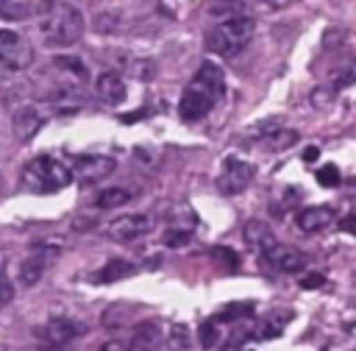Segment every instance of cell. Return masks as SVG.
Instances as JSON below:
<instances>
[{
    "instance_id": "cell-11",
    "label": "cell",
    "mask_w": 356,
    "mask_h": 351,
    "mask_svg": "<svg viewBox=\"0 0 356 351\" xmlns=\"http://www.w3.org/2000/svg\"><path fill=\"white\" fill-rule=\"evenodd\" d=\"M264 259H267V265H270L273 270H278V273H300V270L306 267V262H309V256H306L300 248L281 245V242H275V245L264 254Z\"/></svg>"
},
{
    "instance_id": "cell-31",
    "label": "cell",
    "mask_w": 356,
    "mask_h": 351,
    "mask_svg": "<svg viewBox=\"0 0 356 351\" xmlns=\"http://www.w3.org/2000/svg\"><path fill=\"white\" fill-rule=\"evenodd\" d=\"M11 298H14V284H11L8 276L0 273V309H6L11 304Z\"/></svg>"
},
{
    "instance_id": "cell-10",
    "label": "cell",
    "mask_w": 356,
    "mask_h": 351,
    "mask_svg": "<svg viewBox=\"0 0 356 351\" xmlns=\"http://www.w3.org/2000/svg\"><path fill=\"white\" fill-rule=\"evenodd\" d=\"M117 167V162L111 156H100V153H86V156H78L75 164H72V178H78L81 184H97L103 181L106 176H111Z\"/></svg>"
},
{
    "instance_id": "cell-6",
    "label": "cell",
    "mask_w": 356,
    "mask_h": 351,
    "mask_svg": "<svg viewBox=\"0 0 356 351\" xmlns=\"http://www.w3.org/2000/svg\"><path fill=\"white\" fill-rule=\"evenodd\" d=\"M248 136L267 153H278V150H286L298 142V131L292 128H284L278 117H270V120H261L256 125L248 128Z\"/></svg>"
},
{
    "instance_id": "cell-17",
    "label": "cell",
    "mask_w": 356,
    "mask_h": 351,
    "mask_svg": "<svg viewBox=\"0 0 356 351\" xmlns=\"http://www.w3.org/2000/svg\"><path fill=\"white\" fill-rule=\"evenodd\" d=\"M164 334H161V326L156 320H142L134 326L131 332V340H128V351H156L161 345Z\"/></svg>"
},
{
    "instance_id": "cell-34",
    "label": "cell",
    "mask_w": 356,
    "mask_h": 351,
    "mask_svg": "<svg viewBox=\"0 0 356 351\" xmlns=\"http://www.w3.org/2000/svg\"><path fill=\"white\" fill-rule=\"evenodd\" d=\"M339 231H345V234H356V212L339 217Z\"/></svg>"
},
{
    "instance_id": "cell-2",
    "label": "cell",
    "mask_w": 356,
    "mask_h": 351,
    "mask_svg": "<svg viewBox=\"0 0 356 351\" xmlns=\"http://www.w3.org/2000/svg\"><path fill=\"white\" fill-rule=\"evenodd\" d=\"M36 14L42 39L50 47H70L83 36V14L72 3H42Z\"/></svg>"
},
{
    "instance_id": "cell-15",
    "label": "cell",
    "mask_w": 356,
    "mask_h": 351,
    "mask_svg": "<svg viewBox=\"0 0 356 351\" xmlns=\"http://www.w3.org/2000/svg\"><path fill=\"white\" fill-rule=\"evenodd\" d=\"M242 240H245V245L253 251V254H259V256H264L278 240H275V234L270 231V226L264 223V220H248L245 226H242Z\"/></svg>"
},
{
    "instance_id": "cell-13",
    "label": "cell",
    "mask_w": 356,
    "mask_h": 351,
    "mask_svg": "<svg viewBox=\"0 0 356 351\" xmlns=\"http://www.w3.org/2000/svg\"><path fill=\"white\" fill-rule=\"evenodd\" d=\"M334 223V209L328 203H317V206H303L298 209L295 214V226L306 234H314V231H323Z\"/></svg>"
},
{
    "instance_id": "cell-29",
    "label": "cell",
    "mask_w": 356,
    "mask_h": 351,
    "mask_svg": "<svg viewBox=\"0 0 356 351\" xmlns=\"http://www.w3.org/2000/svg\"><path fill=\"white\" fill-rule=\"evenodd\" d=\"M314 178H317V184H320V187H339L342 173H339V167H337V164H323V167L314 173Z\"/></svg>"
},
{
    "instance_id": "cell-4",
    "label": "cell",
    "mask_w": 356,
    "mask_h": 351,
    "mask_svg": "<svg viewBox=\"0 0 356 351\" xmlns=\"http://www.w3.org/2000/svg\"><path fill=\"white\" fill-rule=\"evenodd\" d=\"M22 187L28 192H36V195H53L64 187H70L72 181V173L64 162H58L56 156H33L25 167H22V176H19Z\"/></svg>"
},
{
    "instance_id": "cell-18",
    "label": "cell",
    "mask_w": 356,
    "mask_h": 351,
    "mask_svg": "<svg viewBox=\"0 0 356 351\" xmlns=\"http://www.w3.org/2000/svg\"><path fill=\"white\" fill-rule=\"evenodd\" d=\"M136 273V265L134 262H128V259H108L97 273H95V284H111V281H120V279H128V276H134Z\"/></svg>"
},
{
    "instance_id": "cell-26",
    "label": "cell",
    "mask_w": 356,
    "mask_h": 351,
    "mask_svg": "<svg viewBox=\"0 0 356 351\" xmlns=\"http://www.w3.org/2000/svg\"><path fill=\"white\" fill-rule=\"evenodd\" d=\"M189 240H192V228H186V226H170L164 231V245H170V248H181Z\"/></svg>"
},
{
    "instance_id": "cell-14",
    "label": "cell",
    "mask_w": 356,
    "mask_h": 351,
    "mask_svg": "<svg viewBox=\"0 0 356 351\" xmlns=\"http://www.w3.org/2000/svg\"><path fill=\"white\" fill-rule=\"evenodd\" d=\"M53 254H56V251H44L42 245H36V248L19 262V270H17L19 284H22V287H33V284L44 276V267H47V262H50Z\"/></svg>"
},
{
    "instance_id": "cell-38",
    "label": "cell",
    "mask_w": 356,
    "mask_h": 351,
    "mask_svg": "<svg viewBox=\"0 0 356 351\" xmlns=\"http://www.w3.org/2000/svg\"><path fill=\"white\" fill-rule=\"evenodd\" d=\"M3 189H6V178L0 176V195H3Z\"/></svg>"
},
{
    "instance_id": "cell-7",
    "label": "cell",
    "mask_w": 356,
    "mask_h": 351,
    "mask_svg": "<svg viewBox=\"0 0 356 351\" xmlns=\"http://www.w3.org/2000/svg\"><path fill=\"white\" fill-rule=\"evenodd\" d=\"M83 332H86V326L78 323V320H72V318H50V320L39 323V326L33 329L36 340L44 343V345H50V348H61L64 343L75 340V337L83 334Z\"/></svg>"
},
{
    "instance_id": "cell-9",
    "label": "cell",
    "mask_w": 356,
    "mask_h": 351,
    "mask_svg": "<svg viewBox=\"0 0 356 351\" xmlns=\"http://www.w3.org/2000/svg\"><path fill=\"white\" fill-rule=\"evenodd\" d=\"M153 226H156L153 214H122L108 223V237L114 242H134V240L150 234Z\"/></svg>"
},
{
    "instance_id": "cell-12",
    "label": "cell",
    "mask_w": 356,
    "mask_h": 351,
    "mask_svg": "<svg viewBox=\"0 0 356 351\" xmlns=\"http://www.w3.org/2000/svg\"><path fill=\"white\" fill-rule=\"evenodd\" d=\"M42 123H44V117H42V111H39L33 103L19 106V109L14 111V117H11V128H14L17 142H31V139L39 134Z\"/></svg>"
},
{
    "instance_id": "cell-23",
    "label": "cell",
    "mask_w": 356,
    "mask_h": 351,
    "mask_svg": "<svg viewBox=\"0 0 356 351\" xmlns=\"http://www.w3.org/2000/svg\"><path fill=\"white\" fill-rule=\"evenodd\" d=\"M220 337H222V334H220V323H214L211 318H206V320L197 326V343H200V348H206V351L214 348V345L220 343Z\"/></svg>"
},
{
    "instance_id": "cell-8",
    "label": "cell",
    "mask_w": 356,
    "mask_h": 351,
    "mask_svg": "<svg viewBox=\"0 0 356 351\" xmlns=\"http://www.w3.org/2000/svg\"><path fill=\"white\" fill-rule=\"evenodd\" d=\"M31 61H33V47L17 31H0V64L11 72H19L31 67Z\"/></svg>"
},
{
    "instance_id": "cell-33",
    "label": "cell",
    "mask_w": 356,
    "mask_h": 351,
    "mask_svg": "<svg viewBox=\"0 0 356 351\" xmlns=\"http://www.w3.org/2000/svg\"><path fill=\"white\" fill-rule=\"evenodd\" d=\"M325 284V276L323 273H306L303 279H300V287L303 290H317V287H323Z\"/></svg>"
},
{
    "instance_id": "cell-19",
    "label": "cell",
    "mask_w": 356,
    "mask_h": 351,
    "mask_svg": "<svg viewBox=\"0 0 356 351\" xmlns=\"http://www.w3.org/2000/svg\"><path fill=\"white\" fill-rule=\"evenodd\" d=\"M289 318H292V312H286V309L273 312L267 320H261V323H259V326L250 332V337H253V340H273V337H278V334L286 329Z\"/></svg>"
},
{
    "instance_id": "cell-1",
    "label": "cell",
    "mask_w": 356,
    "mask_h": 351,
    "mask_svg": "<svg viewBox=\"0 0 356 351\" xmlns=\"http://www.w3.org/2000/svg\"><path fill=\"white\" fill-rule=\"evenodd\" d=\"M225 95V75L214 61H203L178 98V114L186 123H197L214 111Z\"/></svg>"
},
{
    "instance_id": "cell-25",
    "label": "cell",
    "mask_w": 356,
    "mask_h": 351,
    "mask_svg": "<svg viewBox=\"0 0 356 351\" xmlns=\"http://www.w3.org/2000/svg\"><path fill=\"white\" fill-rule=\"evenodd\" d=\"M31 11H36V6H31V3H6V0H0V17H3V20H22V17H28Z\"/></svg>"
},
{
    "instance_id": "cell-30",
    "label": "cell",
    "mask_w": 356,
    "mask_h": 351,
    "mask_svg": "<svg viewBox=\"0 0 356 351\" xmlns=\"http://www.w3.org/2000/svg\"><path fill=\"white\" fill-rule=\"evenodd\" d=\"M353 81H356V72H353L350 67L331 72V86H334V89H345V86H350Z\"/></svg>"
},
{
    "instance_id": "cell-28",
    "label": "cell",
    "mask_w": 356,
    "mask_h": 351,
    "mask_svg": "<svg viewBox=\"0 0 356 351\" xmlns=\"http://www.w3.org/2000/svg\"><path fill=\"white\" fill-rule=\"evenodd\" d=\"M209 254H211V259H214L222 270H236V267H239V254H234L231 248H211Z\"/></svg>"
},
{
    "instance_id": "cell-16",
    "label": "cell",
    "mask_w": 356,
    "mask_h": 351,
    "mask_svg": "<svg viewBox=\"0 0 356 351\" xmlns=\"http://www.w3.org/2000/svg\"><path fill=\"white\" fill-rule=\"evenodd\" d=\"M95 92H97L100 103H106V106H120V103H125V95H128L120 72H100L95 81Z\"/></svg>"
},
{
    "instance_id": "cell-21",
    "label": "cell",
    "mask_w": 356,
    "mask_h": 351,
    "mask_svg": "<svg viewBox=\"0 0 356 351\" xmlns=\"http://www.w3.org/2000/svg\"><path fill=\"white\" fill-rule=\"evenodd\" d=\"M128 201H131V189H125V187H103L97 192V198H95V206L97 209H117V206H122Z\"/></svg>"
},
{
    "instance_id": "cell-27",
    "label": "cell",
    "mask_w": 356,
    "mask_h": 351,
    "mask_svg": "<svg viewBox=\"0 0 356 351\" xmlns=\"http://www.w3.org/2000/svg\"><path fill=\"white\" fill-rule=\"evenodd\" d=\"M125 67H128V72H131L134 78H139V81H150L153 72H156L153 61H147V58H128Z\"/></svg>"
},
{
    "instance_id": "cell-22",
    "label": "cell",
    "mask_w": 356,
    "mask_h": 351,
    "mask_svg": "<svg viewBox=\"0 0 356 351\" xmlns=\"http://www.w3.org/2000/svg\"><path fill=\"white\" fill-rule=\"evenodd\" d=\"M167 343L172 351H192V334H189V326L184 323H172L170 332H167Z\"/></svg>"
},
{
    "instance_id": "cell-35",
    "label": "cell",
    "mask_w": 356,
    "mask_h": 351,
    "mask_svg": "<svg viewBox=\"0 0 356 351\" xmlns=\"http://www.w3.org/2000/svg\"><path fill=\"white\" fill-rule=\"evenodd\" d=\"M100 351H128V343H122V340H106L100 345Z\"/></svg>"
},
{
    "instance_id": "cell-36",
    "label": "cell",
    "mask_w": 356,
    "mask_h": 351,
    "mask_svg": "<svg viewBox=\"0 0 356 351\" xmlns=\"http://www.w3.org/2000/svg\"><path fill=\"white\" fill-rule=\"evenodd\" d=\"M317 156H320V148H317V145H309V148L303 150V162H317Z\"/></svg>"
},
{
    "instance_id": "cell-5",
    "label": "cell",
    "mask_w": 356,
    "mask_h": 351,
    "mask_svg": "<svg viewBox=\"0 0 356 351\" xmlns=\"http://www.w3.org/2000/svg\"><path fill=\"white\" fill-rule=\"evenodd\" d=\"M256 178V167L248 162V159H239V156H225L222 159V167L214 178V187L220 195H239L250 187V181Z\"/></svg>"
},
{
    "instance_id": "cell-37",
    "label": "cell",
    "mask_w": 356,
    "mask_h": 351,
    "mask_svg": "<svg viewBox=\"0 0 356 351\" xmlns=\"http://www.w3.org/2000/svg\"><path fill=\"white\" fill-rule=\"evenodd\" d=\"M33 351H64V348H50V345H39V348H33Z\"/></svg>"
},
{
    "instance_id": "cell-24",
    "label": "cell",
    "mask_w": 356,
    "mask_h": 351,
    "mask_svg": "<svg viewBox=\"0 0 356 351\" xmlns=\"http://www.w3.org/2000/svg\"><path fill=\"white\" fill-rule=\"evenodd\" d=\"M245 8H248L245 3H209V14H211V17H222V20L242 17Z\"/></svg>"
},
{
    "instance_id": "cell-3",
    "label": "cell",
    "mask_w": 356,
    "mask_h": 351,
    "mask_svg": "<svg viewBox=\"0 0 356 351\" xmlns=\"http://www.w3.org/2000/svg\"><path fill=\"white\" fill-rule=\"evenodd\" d=\"M253 31H256V22H253L250 14L222 20V22H217L206 31V47L211 53L222 56V58H234L250 45Z\"/></svg>"
},
{
    "instance_id": "cell-20",
    "label": "cell",
    "mask_w": 356,
    "mask_h": 351,
    "mask_svg": "<svg viewBox=\"0 0 356 351\" xmlns=\"http://www.w3.org/2000/svg\"><path fill=\"white\" fill-rule=\"evenodd\" d=\"M253 301H236V304H225L217 315H211V320L214 323H245V320H250V315H253Z\"/></svg>"
},
{
    "instance_id": "cell-32",
    "label": "cell",
    "mask_w": 356,
    "mask_h": 351,
    "mask_svg": "<svg viewBox=\"0 0 356 351\" xmlns=\"http://www.w3.org/2000/svg\"><path fill=\"white\" fill-rule=\"evenodd\" d=\"M56 64H58V67H70V70H72V75H75V78H81V81L86 78V67H83L78 58H58Z\"/></svg>"
}]
</instances>
